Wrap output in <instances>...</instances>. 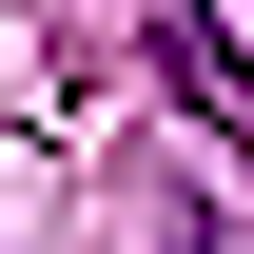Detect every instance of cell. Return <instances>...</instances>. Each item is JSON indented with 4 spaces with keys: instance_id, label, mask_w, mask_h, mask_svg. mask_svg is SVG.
Here are the masks:
<instances>
[{
    "instance_id": "obj_1",
    "label": "cell",
    "mask_w": 254,
    "mask_h": 254,
    "mask_svg": "<svg viewBox=\"0 0 254 254\" xmlns=\"http://www.w3.org/2000/svg\"><path fill=\"white\" fill-rule=\"evenodd\" d=\"M157 78L195 98V118H254V39H235V20H195V0L157 20Z\"/></svg>"
},
{
    "instance_id": "obj_2",
    "label": "cell",
    "mask_w": 254,
    "mask_h": 254,
    "mask_svg": "<svg viewBox=\"0 0 254 254\" xmlns=\"http://www.w3.org/2000/svg\"><path fill=\"white\" fill-rule=\"evenodd\" d=\"M176 254H254V235H235V215H195V235H176Z\"/></svg>"
}]
</instances>
